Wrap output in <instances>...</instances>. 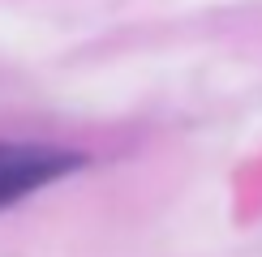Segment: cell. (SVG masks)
<instances>
[{
	"label": "cell",
	"instance_id": "cell-1",
	"mask_svg": "<svg viewBox=\"0 0 262 257\" xmlns=\"http://www.w3.org/2000/svg\"><path fill=\"white\" fill-rule=\"evenodd\" d=\"M86 167V155L39 142H0V210L17 206L21 197L39 193L43 185L73 176Z\"/></svg>",
	"mask_w": 262,
	"mask_h": 257
}]
</instances>
